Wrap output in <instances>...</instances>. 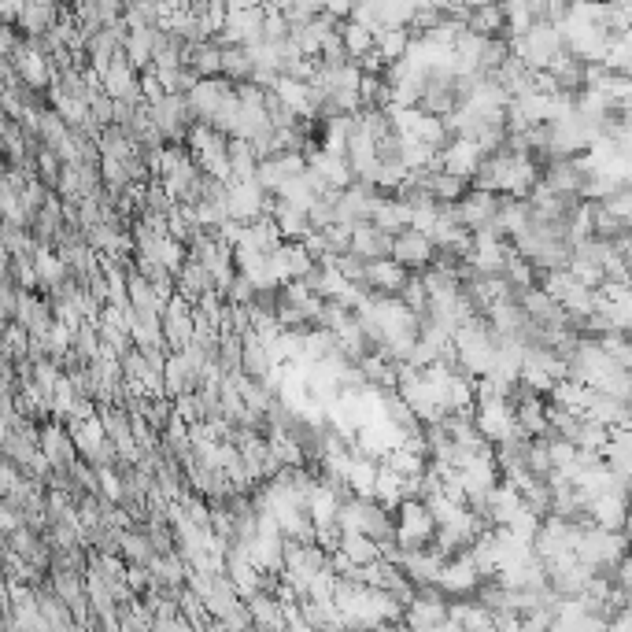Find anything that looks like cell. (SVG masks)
I'll return each mask as SVG.
<instances>
[{
	"label": "cell",
	"instance_id": "obj_5",
	"mask_svg": "<svg viewBox=\"0 0 632 632\" xmlns=\"http://www.w3.org/2000/svg\"><path fill=\"white\" fill-rule=\"evenodd\" d=\"M389 248H392V237H389V233H381L377 226L363 222V226H355V230H352V244H348V256L363 259V263H377V259H389Z\"/></svg>",
	"mask_w": 632,
	"mask_h": 632
},
{
	"label": "cell",
	"instance_id": "obj_15",
	"mask_svg": "<svg viewBox=\"0 0 632 632\" xmlns=\"http://www.w3.org/2000/svg\"><path fill=\"white\" fill-rule=\"evenodd\" d=\"M163 632H196V629H193V625H189V621L182 618V614H178V618H174L171 625H167V629H163Z\"/></svg>",
	"mask_w": 632,
	"mask_h": 632
},
{
	"label": "cell",
	"instance_id": "obj_4",
	"mask_svg": "<svg viewBox=\"0 0 632 632\" xmlns=\"http://www.w3.org/2000/svg\"><path fill=\"white\" fill-rule=\"evenodd\" d=\"M389 259L396 267H403L407 274L418 267H429L433 263V244H429L426 233L418 230H403L392 237V248H389Z\"/></svg>",
	"mask_w": 632,
	"mask_h": 632
},
{
	"label": "cell",
	"instance_id": "obj_13",
	"mask_svg": "<svg viewBox=\"0 0 632 632\" xmlns=\"http://www.w3.org/2000/svg\"><path fill=\"white\" fill-rule=\"evenodd\" d=\"M337 34H341V45L352 63L359 60V56H366V52H374V34H370L366 26H359V23L337 26Z\"/></svg>",
	"mask_w": 632,
	"mask_h": 632
},
{
	"label": "cell",
	"instance_id": "obj_1",
	"mask_svg": "<svg viewBox=\"0 0 632 632\" xmlns=\"http://www.w3.org/2000/svg\"><path fill=\"white\" fill-rule=\"evenodd\" d=\"M392 518H396V547L400 551H429L433 547L437 522L422 499H403Z\"/></svg>",
	"mask_w": 632,
	"mask_h": 632
},
{
	"label": "cell",
	"instance_id": "obj_11",
	"mask_svg": "<svg viewBox=\"0 0 632 632\" xmlns=\"http://www.w3.org/2000/svg\"><path fill=\"white\" fill-rule=\"evenodd\" d=\"M226 163H230V182H248V178H256L259 156L244 145V141H230V148H226Z\"/></svg>",
	"mask_w": 632,
	"mask_h": 632
},
{
	"label": "cell",
	"instance_id": "obj_6",
	"mask_svg": "<svg viewBox=\"0 0 632 632\" xmlns=\"http://www.w3.org/2000/svg\"><path fill=\"white\" fill-rule=\"evenodd\" d=\"M370 226H377L381 233L396 237V233L411 230V211H407V207H403L392 193H381L377 196L374 211H370Z\"/></svg>",
	"mask_w": 632,
	"mask_h": 632
},
{
	"label": "cell",
	"instance_id": "obj_16",
	"mask_svg": "<svg viewBox=\"0 0 632 632\" xmlns=\"http://www.w3.org/2000/svg\"><path fill=\"white\" fill-rule=\"evenodd\" d=\"M8 607V577H4V570H0V610Z\"/></svg>",
	"mask_w": 632,
	"mask_h": 632
},
{
	"label": "cell",
	"instance_id": "obj_3",
	"mask_svg": "<svg viewBox=\"0 0 632 632\" xmlns=\"http://www.w3.org/2000/svg\"><path fill=\"white\" fill-rule=\"evenodd\" d=\"M159 329H163V344H167V352L178 355L189 348L193 341V307L182 304L178 296H174L171 304L163 307V315H159Z\"/></svg>",
	"mask_w": 632,
	"mask_h": 632
},
{
	"label": "cell",
	"instance_id": "obj_8",
	"mask_svg": "<svg viewBox=\"0 0 632 632\" xmlns=\"http://www.w3.org/2000/svg\"><path fill=\"white\" fill-rule=\"evenodd\" d=\"M119 559L126 562V566H148V562L156 559L145 522H137V525H130V529H122L119 533Z\"/></svg>",
	"mask_w": 632,
	"mask_h": 632
},
{
	"label": "cell",
	"instance_id": "obj_12",
	"mask_svg": "<svg viewBox=\"0 0 632 632\" xmlns=\"http://www.w3.org/2000/svg\"><path fill=\"white\" fill-rule=\"evenodd\" d=\"M466 34L503 37V12H499L496 4H488V8H470V15H466Z\"/></svg>",
	"mask_w": 632,
	"mask_h": 632
},
{
	"label": "cell",
	"instance_id": "obj_7",
	"mask_svg": "<svg viewBox=\"0 0 632 632\" xmlns=\"http://www.w3.org/2000/svg\"><path fill=\"white\" fill-rule=\"evenodd\" d=\"M56 23H60V8L49 0H37V4H23L15 30L23 37H45Z\"/></svg>",
	"mask_w": 632,
	"mask_h": 632
},
{
	"label": "cell",
	"instance_id": "obj_14",
	"mask_svg": "<svg viewBox=\"0 0 632 632\" xmlns=\"http://www.w3.org/2000/svg\"><path fill=\"white\" fill-rule=\"evenodd\" d=\"M15 529H23V514L8 499H0V536H12Z\"/></svg>",
	"mask_w": 632,
	"mask_h": 632
},
{
	"label": "cell",
	"instance_id": "obj_9",
	"mask_svg": "<svg viewBox=\"0 0 632 632\" xmlns=\"http://www.w3.org/2000/svg\"><path fill=\"white\" fill-rule=\"evenodd\" d=\"M588 522L607 533H625V496L588 499Z\"/></svg>",
	"mask_w": 632,
	"mask_h": 632
},
{
	"label": "cell",
	"instance_id": "obj_2",
	"mask_svg": "<svg viewBox=\"0 0 632 632\" xmlns=\"http://www.w3.org/2000/svg\"><path fill=\"white\" fill-rule=\"evenodd\" d=\"M267 204H270V196L259 189L256 178L226 185V211H230V222H237V226H252V222H259L263 215H267Z\"/></svg>",
	"mask_w": 632,
	"mask_h": 632
},
{
	"label": "cell",
	"instance_id": "obj_10",
	"mask_svg": "<svg viewBox=\"0 0 632 632\" xmlns=\"http://www.w3.org/2000/svg\"><path fill=\"white\" fill-rule=\"evenodd\" d=\"M337 551L352 562L355 570H366V566H374V562L381 559V551H377L374 540H366V536H359V533H341V547H337Z\"/></svg>",
	"mask_w": 632,
	"mask_h": 632
}]
</instances>
